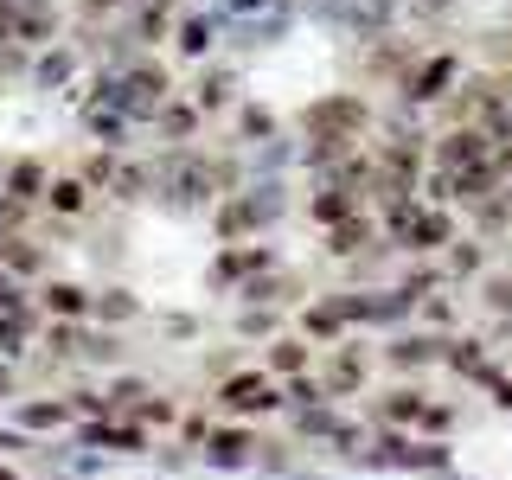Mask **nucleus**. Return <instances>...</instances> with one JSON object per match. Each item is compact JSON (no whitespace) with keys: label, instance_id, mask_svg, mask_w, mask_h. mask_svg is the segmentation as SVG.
Instances as JSON below:
<instances>
[{"label":"nucleus","instance_id":"obj_10","mask_svg":"<svg viewBox=\"0 0 512 480\" xmlns=\"http://www.w3.org/2000/svg\"><path fill=\"white\" fill-rule=\"evenodd\" d=\"M423 410H429V397L416 391V384H397V391H384L372 404L378 429H423Z\"/></svg>","mask_w":512,"mask_h":480},{"label":"nucleus","instance_id":"obj_5","mask_svg":"<svg viewBox=\"0 0 512 480\" xmlns=\"http://www.w3.org/2000/svg\"><path fill=\"white\" fill-rule=\"evenodd\" d=\"M276 212H282V186H250V199H231L218 212V231L244 237V231H256V224H269Z\"/></svg>","mask_w":512,"mask_h":480},{"label":"nucleus","instance_id":"obj_22","mask_svg":"<svg viewBox=\"0 0 512 480\" xmlns=\"http://www.w3.org/2000/svg\"><path fill=\"white\" fill-rule=\"evenodd\" d=\"M90 442H103V448H116V455H135V448H141V442H148V436H141V429H135V423H96V429H90Z\"/></svg>","mask_w":512,"mask_h":480},{"label":"nucleus","instance_id":"obj_28","mask_svg":"<svg viewBox=\"0 0 512 480\" xmlns=\"http://www.w3.org/2000/svg\"><path fill=\"white\" fill-rule=\"evenodd\" d=\"M160 135H173V141H186L192 135V128H199V109H186V103H167V109H160Z\"/></svg>","mask_w":512,"mask_h":480},{"label":"nucleus","instance_id":"obj_6","mask_svg":"<svg viewBox=\"0 0 512 480\" xmlns=\"http://www.w3.org/2000/svg\"><path fill=\"white\" fill-rule=\"evenodd\" d=\"M365 122H372V116H365L359 96H327V103L308 109V128H314V135H340V141H359Z\"/></svg>","mask_w":512,"mask_h":480},{"label":"nucleus","instance_id":"obj_29","mask_svg":"<svg viewBox=\"0 0 512 480\" xmlns=\"http://www.w3.org/2000/svg\"><path fill=\"white\" fill-rule=\"evenodd\" d=\"M365 237H372V224H365V218H346V224H333V256H352V250H365Z\"/></svg>","mask_w":512,"mask_h":480},{"label":"nucleus","instance_id":"obj_27","mask_svg":"<svg viewBox=\"0 0 512 480\" xmlns=\"http://www.w3.org/2000/svg\"><path fill=\"white\" fill-rule=\"evenodd\" d=\"M448 276H480V237H455L448 244Z\"/></svg>","mask_w":512,"mask_h":480},{"label":"nucleus","instance_id":"obj_1","mask_svg":"<svg viewBox=\"0 0 512 480\" xmlns=\"http://www.w3.org/2000/svg\"><path fill=\"white\" fill-rule=\"evenodd\" d=\"M384 218H391V244L397 250H416V256H423V250H448V244H455V218H448L442 205L404 199L397 212H384Z\"/></svg>","mask_w":512,"mask_h":480},{"label":"nucleus","instance_id":"obj_13","mask_svg":"<svg viewBox=\"0 0 512 480\" xmlns=\"http://www.w3.org/2000/svg\"><path fill=\"white\" fill-rule=\"evenodd\" d=\"M301 327H308L314 340H340V333L352 327V295H327V301H314V308L301 314Z\"/></svg>","mask_w":512,"mask_h":480},{"label":"nucleus","instance_id":"obj_33","mask_svg":"<svg viewBox=\"0 0 512 480\" xmlns=\"http://www.w3.org/2000/svg\"><path fill=\"white\" fill-rule=\"evenodd\" d=\"M0 314H26V282L13 269H0Z\"/></svg>","mask_w":512,"mask_h":480},{"label":"nucleus","instance_id":"obj_16","mask_svg":"<svg viewBox=\"0 0 512 480\" xmlns=\"http://www.w3.org/2000/svg\"><path fill=\"white\" fill-rule=\"evenodd\" d=\"M13 423L20 429H64L71 423V404H64V397H32V404L13 410Z\"/></svg>","mask_w":512,"mask_h":480},{"label":"nucleus","instance_id":"obj_4","mask_svg":"<svg viewBox=\"0 0 512 480\" xmlns=\"http://www.w3.org/2000/svg\"><path fill=\"white\" fill-rule=\"evenodd\" d=\"M455 84H461V58H455V52H429V58L404 77V96H410V103H442Z\"/></svg>","mask_w":512,"mask_h":480},{"label":"nucleus","instance_id":"obj_12","mask_svg":"<svg viewBox=\"0 0 512 480\" xmlns=\"http://www.w3.org/2000/svg\"><path fill=\"white\" fill-rule=\"evenodd\" d=\"M256 442L250 429H212V436H205V461H212V468H250L256 461Z\"/></svg>","mask_w":512,"mask_h":480},{"label":"nucleus","instance_id":"obj_38","mask_svg":"<svg viewBox=\"0 0 512 480\" xmlns=\"http://www.w3.org/2000/svg\"><path fill=\"white\" fill-rule=\"evenodd\" d=\"M84 352H90V359H122L116 340H84Z\"/></svg>","mask_w":512,"mask_h":480},{"label":"nucleus","instance_id":"obj_24","mask_svg":"<svg viewBox=\"0 0 512 480\" xmlns=\"http://www.w3.org/2000/svg\"><path fill=\"white\" fill-rule=\"evenodd\" d=\"M71 71H77V52H64V45H58V52H45V58H39V71H32V84H39V90H52V84H64Z\"/></svg>","mask_w":512,"mask_h":480},{"label":"nucleus","instance_id":"obj_30","mask_svg":"<svg viewBox=\"0 0 512 480\" xmlns=\"http://www.w3.org/2000/svg\"><path fill=\"white\" fill-rule=\"evenodd\" d=\"M90 308L103 314V320H135V295H128V288H103Z\"/></svg>","mask_w":512,"mask_h":480},{"label":"nucleus","instance_id":"obj_37","mask_svg":"<svg viewBox=\"0 0 512 480\" xmlns=\"http://www.w3.org/2000/svg\"><path fill=\"white\" fill-rule=\"evenodd\" d=\"M256 7H269V0H224L218 13H224V20H244V13H256Z\"/></svg>","mask_w":512,"mask_h":480},{"label":"nucleus","instance_id":"obj_14","mask_svg":"<svg viewBox=\"0 0 512 480\" xmlns=\"http://www.w3.org/2000/svg\"><path fill=\"white\" fill-rule=\"evenodd\" d=\"M263 263H276V250L244 244V250H231V256H218V263H212V282H244V276H256Z\"/></svg>","mask_w":512,"mask_h":480},{"label":"nucleus","instance_id":"obj_18","mask_svg":"<svg viewBox=\"0 0 512 480\" xmlns=\"http://www.w3.org/2000/svg\"><path fill=\"white\" fill-rule=\"evenodd\" d=\"M308 365H314V352L301 346V340H276V346H269V365H263V372H269V378H301Z\"/></svg>","mask_w":512,"mask_h":480},{"label":"nucleus","instance_id":"obj_31","mask_svg":"<svg viewBox=\"0 0 512 480\" xmlns=\"http://www.w3.org/2000/svg\"><path fill=\"white\" fill-rule=\"evenodd\" d=\"M212 26H218L212 13H199V20H186V26H180V52H192V58H199L205 45H212Z\"/></svg>","mask_w":512,"mask_h":480},{"label":"nucleus","instance_id":"obj_3","mask_svg":"<svg viewBox=\"0 0 512 480\" xmlns=\"http://www.w3.org/2000/svg\"><path fill=\"white\" fill-rule=\"evenodd\" d=\"M282 404V384L269 378V372H231L218 384V410L224 416H263V410H276Z\"/></svg>","mask_w":512,"mask_h":480},{"label":"nucleus","instance_id":"obj_25","mask_svg":"<svg viewBox=\"0 0 512 480\" xmlns=\"http://www.w3.org/2000/svg\"><path fill=\"white\" fill-rule=\"evenodd\" d=\"M32 333V314H0V359H20Z\"/></svg>","mask_w":512,"mask_h":480},{"label":"nucleus","instance_id":"obj_8","mask_svg":"<svg viewBox=\"0 0 512 480\" xmlns=\"http://www.w3.org/2000/svg\"><path fill=\"white\" fill-rule=\"evenodd\" d=\"M397 0H314V20H340L352 32H378L384 20H391Z\"/></svg>","mask_w":512,"mask_h":480},{"label":"nucleus","instance_id":"obj_34","mask_svg":"<svg viewBox=\"0 0 512 480\" xmlns=\"http://www.w3.org/2000/svg\"><path fill=\"white\" fill-rule=\"evenodd\" d=\"M218 103H231V71H212L199 84V109H218Z\"/></svg>","mask_w":512,"mask_h":480},{"label":"nucleus","instance_id":"obj_2","mask_svg":"<svg viewBox=\"0 0 512 480\" xmlns=\"http://www.w3.org/2000/svg\"><path fill=\"white\" fill-rule=\"evenodd\" d=\"M103 96L122 116H160V109H167V77H160V64H128L122 77L103 84Z\"/></svg>","mask_w":512,"mask_h":480},{"label":"nucleus","instance_id":"obj_39","mask_svg":"<svg viewBox=\"0 0 512 480\" xmlns=\"http://www.w3.org/2000/svg\"><path fill=\"white\" fill-rule=\"evenodd\" d=\"M7 397H13V365L0 359V404H7Z\"/></svg>","mask_w":512,"mask_h":480},{"label":"nucleus","instance_id":"obj_32","mask_svg":"<svg viewBox=\"0 0 512 480\" xmlns=\"http://www.w3.org/2000/svg\"><path fill=\"white\" fill-rule=\"evenodd\" d=\"M45 199H52V212H84V186H77V180H52Z\"/></svg>","mask_w":512,"mask_h":480},{"label":"nucleus","instance_id":"obj_19","mask_svg":"<svg viewBox=\"0 0 512 480\" xmlns=\"http://www.w3.org/2000/svg\"><path fill=\"white\" fill-rule=\"evenodd\" d=\"M45 308H52L58 320H64V314L84 320V314H90V288H84V282H52V288H45Z\"/></svg>","mask_w":512,"mask_h":480},{"label":"nucleus","instance_id":"obj_9","mask_svg":"<svg viewBox=\"0 0 512 480\" xmlns=\"http://www.w3.org/2000/svg\"><path fill=\"white\" fill-rule=\"evenodd\" d=\"M365 384V352L359 346H340L320 359V397H352Z\"/></svg>","mask_w":512,"mask_h":480},{"label":"nucleus","instance_id":"obj_35","mask_svg":"<svg viewBox=\"0 0 512 480\" xmlns=\"http://www.w3.org/2000/svg\"><path fill=\"white\" fill-rule=\"evenodd\" d=\"M480 391H487V397H493V404H500V410H512V378L500 372V365H493V372L480 378Z\"/></svg>","mask_w":512,"mask_h":480},{"label":"nucleus","instance_id":"obj_11","mask_svg":"<svg viewBox=\"0 0 512 480\" xmlns=\"http://www.w3.org/2000/svg\"><path fill=\"white\" fill-rule=\"evenodd\" d=\"M442 352H448V333H404V340L384 346V359L397 372H416V365H442Z\"/></svg>","mask_w":512,"mask_h":480},{"label":"nucleus","instance_id":"obj_40","mask_svg":"<svg viewBox=\"0 0 512 480\" xmlns=\"http://www.w3.org/2000/svg\"><path fill=\"white\" fill-rule=\"evenodd\" d=\"M0 480H13V468H0Z\"/></svg>","mask_w":512,"mask_h":480},{"label":"nucleus","instance_id":"obj_20","mask_svg":"<svg viewBox=\"0 0 512 480\" xmlns=\"http://www.w3.org/2000/svg\"><path fill=\"white\" fill-rule=\"evenodd\" d=\"M84 128H90V135H103L109 148H122V128H128V116H122L116 103H90V109H84Z\"/></svg>","mask_w":512,"mask_h":480},{"label":"nucleus","instance_id":"obj_17","mask_svg":"<svg viewBox=\"0 0 512 480\" xmlns=\"http://www.w3.org/2000/svg\"><path fill=\"white\" fill-rule=\"evenodd\" d=\"M0 269H13V276H39L45 250L32 244V237H0Z\"/></svg>","mask_w":512,"mask_h":480},{"label":"nucleus","instance_id":"obj_21","mask_svg":"<svg viewBox=\"0 0 512 480\" xmlns=\"http://www.w3.org/2000/svg\"><path fill=\"white\" fill-rule=\"evenodd\" d=\"M39 186H45V167H39V160H13L7 199H13V205H20V199H39Z\"/></svg>","mask_w":512,"mask_h":480},{"label":"nucleus","instance_id":"obj_23","mask_svg":"<svg viewBox=\"0 0 512 480\" xmlns=\"http://www.w3.org/2000/svg\"><path fill=\"white\" fill-rule=\"evenodd\" d=\"M480 308L512 327V276H487V282H480Z\"/></svg>","mask_w":512,"mask_h":480},{"label":"nucleus","instance_id":"obj_15","mask_svg":"<svg viewBox=\"0 0 512 480\" xmlns=\"http://www.w3.org/2000/svg\"><path fill=\"white\" fill-rule=\"evenodd\" d=\"M442 365H448V372H461V378H474V384L493 372V359H487V346H480V340H448Z\"/></svg>","mask_w":512,"mask_h":480},{"label":"nucleus","instance_id":"obj_36","mask_svg":"<svg viewBox=\"0 0 512 480\" xmlns=\"http://www.w3.org/2000/svg\"><path fill=\"white\" fill-rule=\"evenodd\" d=\"M423 320H436V327H448V320H455V308H448V295H436V301H423Z\"/></svg>","mask_w":512,"mask_h":480},{"label":"nucleus","instance_id":"obj_26","mask_svg":"<svg viewBox=\"0 0 512 480\" xmlns=\"http://www.w3.org/2000/svg\"><path fill=\"white\" fill-rule=\"evenodd\" d=\"M148 384H141V378H116V384H109V397H103V404L109 410H141V404H148Z\"/></svg>","mask_w":512,"mask_h":480},{"label":"nucleus","instance_id":"obj_41","mask_svg":"<svg viewBox=\"0 0 512 480\" xmlns=\"http://www.w3.org/2000/svg\"><path fill=\"white\" fill-rule=\"evenodd\" d=\"M442 480H461V474H442Z\"/></svg>","mask_w":512,"mask_h":480},{"label":"nucleus","instance_id":"obj_7","mask_svg":"<svg viewBox=\"0 0 512 480\" xmlns=\"http://www.w3.org/2000/svg\"><path fill=\"white\" fill-rule=\"evenodd\" d=\"M13 39L20 45H52L58 39V0H7Z\"/></svg>","mask_w":512,"mask_h":480}]
</instances>
